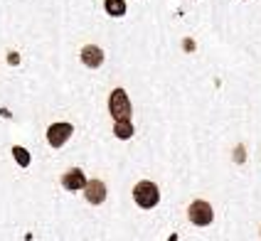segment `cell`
Returning a JSON list of instances; mask_svg holds the SVG:
<instances>
[{
    "instance_id": "10",
    "label": "cell",
    "mask_w": 261,
    "mask_h": 241,
    "mask_svg": "<svg viewBox=\"0 0 261 241\" xmlns=\"http://www.w3.org/2000/svg\"><path fill=\"white\" fill-rule=\"evenodd\" d=\"M13 157L17 160V165H20V168H28L30 165V153L22 148V145H15L13 148Z\"/></svg>"
},
{
    "instance_id": "4",
    "label": "cell",
    "mask_w": 261,
    "mask_h": 241,
    "mask_svg": "<svg viewBox=\"0 0 261 241\" xmlns=\"http://www.w3.org/2000/svg\"><path fill=\"white\" fill-rule=\"evenodd\" d=\"M72 133H74L72 123H52V126L47 128V143L52 148H62L64 143L72 138Z\"/></svg>"
},
{
    "instance_id": "8",
    "label": "cell",
    "mask_w": 261,
    "mask_h": 241,
    "mask_svg": "<svg viewBox=\"0 0 261 241\" xmlns=\"http://www.w3.org/2000/svg\"><path fill=\"white\" fill-rule=\"evenodd\" d=\"M103 8L111 17H123L126 15V0H103Z\"/></svg>"
},
{
    "instance_id": "2",
    "label": "cell",
    "mask_w": 261,
    "mask_h": 241,
    "mask_svg": "<svg viewBox=\"0 0 261 241\" xmlns=\"http://www.w3.org/2000/svg\"><path fill=\"white\" fill-rule=\"evenodd\" d=\"M109 114L114 121H123V118H130V101L128 94L123 89H114L111 96H109Z\"/></svg>"
},
{
    "instance_id": "9",
    "label": "cell",
    "mask_w": 261,
    "mask_h": 241,
    "mask_svg": "<svg viewBox=\"0 0 261 241\" xmlns=\"http://www.w3.org/2000/svg\"><path fill=\"white\" fill-rule=\"evenodd\" d=\"M114 133H116V138H121V141H128L130 136H133V123H130V118L116 121V126H114Z\"/></svg>"
},
{
    "instance_id": "6",
    "label": "cell",
    "mask_w": 261,
    "mask_h": 241,
    "mask_svg": "<svg viewBox=\"0 0 261 241\" xmlns=\"http://www.w3.org/2000/svg\"><path fill=\"white\" fill-rule=\"evenodd\" d=\"M84 197H87L89 204H101L103 199H106V184L101 180H91V182L84 184Z\"/></svg>"
},
{
    "instance_id": "3",
    "label": "cell",
    "mask_w": 261,
    "mask_h": 241,
    "mask_svg": "<svg viewBox=\"0 0 261 241\" xmlns=\"http://www.w3.org/2000/svg\"><path fill=\"white\" fill-rule=\"evenodd\" d=\"M188 217H190V222H192L195 227H207V224H212L215 212H212L210 202H204V199H195V202L190 204Z\"/></svg>"
},
{
    "instance_id": "5",
    "label": "cell",
    "mask_w": 261,
    "mask_h": 241,
    "mask_svg": "<svg viewBox=\"0 0 261 241\" xmlns=\"http://www.w3.org/2000/svg\"><path fill=\"white\" fill-rule=\"evenodd\" d=\"M82 62L87 64L89 69H99L103 64V49L96 47V44H87V47L82 49Z\"/></svg>"
},
{
    "instance_id": "1",
    "label": "cell",
    "mask_w": 261,
    "mask_h": 241,
    "mask_svg": "<svg viewBox=\"0 0 261 241\" xmlns=\"http://www.w3.org/2000/svg\"><path fill=\"white\" fill-rule=\"evenodd\" d=\"M133 199L141 209H153L155 204L160 202V192H158V184L150 182V180H143L133 187Z\"/></svg>"
},
{
    "instance_id": "7",
    "label": "cell",
    "mask_w": 261,
    "mask_h": 241,
    "mask_svg": "<svg viewBox=\"0 0 261 241\" xmlns=\"http://www.w3.org/2000/svg\"><path fill=\"white\" fill-rule=\"evenodd\" d=\"M62 184H64V190H69V192H76V190H84V184H87V177H84V172L79 170V168H72V170L64 172V177H62Z\"/></svg>"
}]
</instances>
